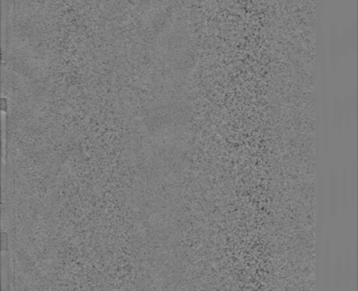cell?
<instances>
[{"label":"cell","mask_w":358,"mask_h":291,"mask_svg":"<svg viewBox=\"0 0 358 291\" xmlns=\"http://www.w3.org/2000/svg\"><path fill=\"white\" fill-rule=\"evenodd\" d=\"M338 176L332 166L328 170V194L329 211L333 220L338 218V207H339V184L338 183Z\"/></svg>","instance_id":"1"},{"label":"cell","mask_w":358,"mask_h":291,"mask_svg":"<svg viewBox=\"0 0 358 291\" xmlns=\"http://www.w3.org/2000/svg\"><path fill=\"white\" fill-rule=\"evenodd\" d=\"M349 166L344 165L342 169L340 184H339V195H340V204L343 212H345L348 204H349Z\"/></svg>","instance_id":"2"},{"label":"cell","mask_w":358,"mask_h":291,"mask_svg":"<svg viewBox=\"0 0 358 291\" xmlns=\"http://www.w3.org/2000/svg\"><path fill=\"white\" fill-rule=\"evenodd\" d=\"M357 166L355 160L353 162L350 168H349V186L350 192V202L353 206L356 202V194H357Z\"/></svg>","instance_id":"3"},{"label":"cell","mask_w":358,"mask_h":291,"mask_svg":"<svg viewBox=\"0 0 358 291\" xmlns=\"http://www.w3.org/2000/svg\"><path fill=\"white\" fill-rule=\"evenodd\" d=\"M343 281V260L339 253L336 259L334 272H333V288L335 291L341 290Z\"/></svg>","instance_id":"4"},{"label":"cell","mask_w":358,"mask_h":291,"mask_svg":"<svg viewBox=\"0 0 358 291\" xmlns=\"http://www.w3.org/2000/svg\"><path fill=\"white\" fill-rule=\"evenodd\" d=\"M325 252H324L323 260V282L325 290L328 288L329 280H330V256H331V244H330V239L328 236H326L325 241Z\"/></svg>","instance_id":"5"}]
</instances>
